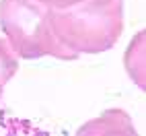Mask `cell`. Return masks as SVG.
<instances>
[{"label":"cell","mask_w":146,"mask_h":136,"mask_svg":"<svg viewBox=\"0 0 146 136\" xmlns=\"http://www.w3.org/2000/svg\"><path fill=\"white\" fill-rule=\"evenodd\" d=\"M45 8L52 11H68V8H78V6H86V4H97L103 0H35Z\"/></svg>","instance_id":"277c9868"},{"label":"cell","mask_w":146,"mask_h":136,"mask_svg":"<svg viewBox=\"0 0 146 136\" xmlns=\"http://www.w3.org/2000/svg\"><path fill=\"white\" fill-rule=\"evenodd\" d=\"M17 70H19L17 54L11 50L6 39H0V95H2L6 83L17 74Z\"/></svg>","instance_id":"3957f363"},{"label":"cell","mask_w":146,"mask_h":136,"mask_svg":"<svg viewBox=\"0 0 146 136\" xmlns=\"http://www.w3.org/2000/svg\"><path fill=\"white\" fill-rule=\"evenodd\" d=\"M52 31L76 54H101L115 45L123 31V0H103L68 11L47 8Z\"/></svg>","instance_id":"6da1fadb"},{"label":"cell","mask_w":146,"mask_h":136,"mask_svg":"<svg viewBox=\"0 0 146 136\" xmlns=\"http://www.w3.org/2000/svg\"><path fill=\"white\" fill-rule=\"evenodd\" d=\"M0 27L11 50L23 60L54 56L70 62L80 56L56 37L47 21V8L35 0H0Z\"/></svg>","instance_id":"7a4b0ae2"}]
</instances>
